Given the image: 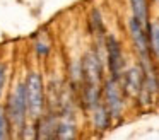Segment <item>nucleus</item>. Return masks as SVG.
<instances>
[{"mask_svg":"<svg viewBox=\"0 0 159 140\" xmlns=\"http://www.w3.org/2000/svg\"><path fill=\"white\" fill-rule=\"evenodd\" d=\"M125 94L123 87H121L120 79L115 77H108L103 82V102L108 108L113 121H120L123 118V111H125Z\"/></svg>","mask_w":159,"mask_h":140,"instance_id":"1","label":"nucleus"},{"mask_svg":"<svg viewBox=\"0 0 159 140\" xmlns=\"http://www.w3.org/2000/svg\"><path fill=\"white\" fill-rule=\"evenodd\" d=\"M104 60H106L110 77L121 79L123 72L127 70V61H125L123 46L113 34H108L104 38Z\"/></svg>","mask_w":159,"mask_h":140,"instance_id":"2","label":"nucleus"},{"mask_svg":"<svg viewBox=\"0 0 159 140\" xmlns=\"http://www.w3.org/2000/svg\"><path fill=\"white\" fill-rule=\"evenodd\" d=\"M26 85V99H28V109L33 118H39L45 106V85L43 79L38 72H31L24 82Z\"/></svg>","mask_w":159,"mask_h":140,"instance_id":"3","label":"nucleus"},{"mask_svg":"<svg viewBox=\"0 0 159 140\" xmlns=\"http://www.w3.org/2000/svg\"><path fill=\"white\" fill-rule=\"evenodd\" d=\"M5 111H7L9 121L21 130V126L24 125V121H26V113L29 111L28 109V99H26V85L24 84H19L17 87L12 91Z\"/></svg>","mask_w":159,"mask_h":140,"instance_id":"4","label":"nucleus"},{"mask_svg":"<svg viewBox=\"0 0 159 140\" xmlns=\"http://www.w3.org/2000/svg\"><path fill=\"white\" fill-rule=\"evenodd\" d=\"M144 80H145V74H144V68L140 67V63L128 67L120 79L121 87H123L127 97L137 99L139 94L142 92V89H144Z\"/></svg>","mask_w":159,"mask_h":140,"instance_id":"5","label":"nucleus"},{"mask_svg":"<svg viewBox=\"0 0 159 140\" xmlns=\"http://www.w3.org/2000/svg\"><path fill=\"white\" fill-rule=\"evenodd\" d=\"M91 121H93L94 128L99 130V132H106L113 125V118H111L110 111H108V108L104 106L103 101L91 109Z\"/></svg>","mask_w":159,"mask_h":140,"instance_id":"6","label":"nucleus"},{"mask_svg":"<svg viewBox=\"0 0 159 140\" xmlns=\"http://www.w3.org/2000/svg\"><path fill=\"white\" fill-rule=\"evenodd\" d=\"M132 16L147 26L151 20V0H128Z\"/></svg>","mask_w":159,"mask_h":140,"instance_id":"7","label":"nucleus"},{"mask_svg":"<svg viewBox=\"0 0 159 140\" xmlns=\"http://www.w3.org/2000/svg\"><path fill=\"white\" fill-rule=\"evenodd\" d=\"M147 34H149V43H151V51L154 55V58L159 61V17L149 20Z\"/></svg>","mask_w":159,"mask_h":140,"instance_id":"8","label":"nucleus"},{"mask_svg":"<svg viewBox=\"0 0 159 140\" xmlns=\"http://www.w3.org/2000/svg\"><path fill=\"white\" fill-rule=\"evenodd\" d=\"M89 24H91V31H93V34H98V36H103V34H104L103 17H101V12L98 9H94L93 12H91Z\"/></svg>","mask_w":159,"mask_h":140,"instance_id":"9","label":"nucleus"},{"mask_svg":"<svg viewBox=\"0 0 159 140\" xmlns=\"http://www.w3.org/2000/svg\"><path fill=\"white\" fill-rule=\"evenodd\" d=\"M7 128H9V116H7V111H5L4 108H0V138H7V137H9Z\"/></svg>","mask_w":159,"mask_h":140,"instance_id":"10","label":"nucleus"},{"mask_svg":"<svg viewBox=\"0 0 159 140\" xmlns=\"http://www.w3.org/2000/svg\"><path fill=\"white\" fill-rule=\"evenodd\" d=\"M5 77H7V74H5V65L0 61V94H2V91L5 87Z\"/></svg>","mask_w":159,"mask_h":140,"instance_id":"11","label":"nucleus"},{"mask_svg":"<svg viewBox=\"0 0 159 140\" xmlns=\"http://www.w3.org/2000/svg\"><path fill=\"white\" fill-rule=\"evenodd\" d=\"M38 53L39 55H46V53H48V46H46V44L38 43Z\"/></svg>","mask_w":159,"mask_h":140,"instance_id":"12","label":"nucleus"},{"mask_svg":"<svg viewBox=\"0 0 159 140\" xmlns=\"http://www.w3.org/2000/svg\"><path fill=\"white\" fill-rule=\"evenodd\" d=\"M151 2H154V3H159V0H151Z\"/></svg>","mask_w":159,"mask_h":140,"instance_id":"13","label":"nucleus"}]
</instances>
